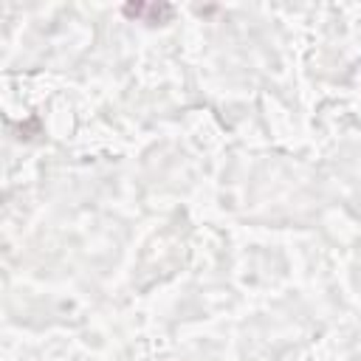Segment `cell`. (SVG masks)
Listing matches in <instances>:
<instances>
[{"label":"cell","mask_w":361,"mask_h":361,"mask_svg":"<svg viewBox=\"0 0 361 361\" xmlns=\"http://www.w3.org/2000/svg\"><path fill=\"white\" fill-rule=\"evenodd\" d=\"M121 11H124V17H130V20H144V23H166V20L175 14V8H172L169 3H155V6H147V3H127Z\"/></svg>","instance_id":"6da1fadb"}]
</instances>
